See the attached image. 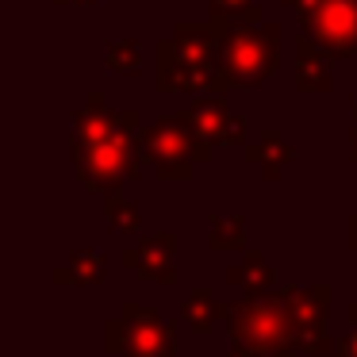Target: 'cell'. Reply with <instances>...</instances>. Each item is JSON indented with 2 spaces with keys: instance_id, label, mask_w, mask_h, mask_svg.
<instances>
[{
  "instance_id": "cell-2",
  "label": "cell",
  "mask_w": 357,
  "mask_h": 357,
  "mask_svg": "<svg viewBox=\"0 0 357 357\" xmlns=\"http://www.w3.org/2000/svg\"><path fill=\"white\" fill-rule=\"evenodd\" d=\"M104 346L116 357H173V331L158 319V311L127 303L123 315L108 323Z\"/></svg>"
},
{
  "instance_id": "cell-9",
  "label": "cell",
  "mask_w": 357,
  "mask_h": 357,
  "mask_svg": "<svg viewBox=\"0 0 357 357\" xmlns=\"http://www.w3.org/2000/svg\"><path fill=\"white\" fill-rule=\"evenodd\" d=\"M331 357H357V326H354V331H349L346 338L338 342V346L331 349Z\"/></svg>"
},
{
  "instance_id": "cell-11",
  "label": "cell",
  "mask_w": 357,
  "mask_h": 357,
  "mask_svg": "<svg viewBox=\"0 0 357 357\" xmlns=\"http://www.w3.org/2000/svg\"><path fill=\"white\" fill-rule=\"evenodd\" d=\"M234 357H292L288 349H280V354H254V349H238Z\"/></svg>"
},
{
  "instance_id": "cell-4",
  "label": "cell",
  "mask_w": 357,
  "mask_h": 357,
  "mask_svg": "<svg viewBox=\"0 0 357 357\" xmlns=\"http://www.w3.org/2000/svg\"><path fill=\"white\" fill-rule=\"evenodd\" d=\"M169 254H173V234H158V238H146L139 250H131L123 261L135 265V269H139L146 280H162V284H173Z\"/></svg>"
},
{
  "instance_id": "cell-13",
  "label": "cell",
  "mask_w": 357,
  "mask_h": 357,
  "mask_svg": "<svg viewBox=\"0 0 357 357\" xmlns=\"http://www.w3.org/2000/svg\"><path fill=\"white\" fill-rule=\"evenodd\" d=\"M349 238H354V250H357V219H354V231H349Z\"/></svg>"
},
{
  "instance_id": "cell-5",
  "label": "cell",
  "mask_w": 357,
  "mask_h": 357,
  "mask_svg": "<svg viewBox=\"0 0 357 357\" xmlns=\"http://www.w3.org/2000/svg\"><path fill=\"white\" fill-rule=\"evenodd\" d=\"M219 315H227V307H219V300L211 292H204V288L181 303V319H185V326H192V331H211Z\"/></svg>"
},
{
  "instance_id": "cell-8",
  "label": "cell",
  "mask_w": 357,
  "mask_h": 357,
  "mask_svg": "<svg viewBox=\"0 0 357 357\" xmlns=\"http://www.w3.org/2000/svg\"><path fill=\"white\" fill-rule=\"evenodd\" d=\"M234 238H238V223H231L227 231H211V246H215V250H231V246H238Z\"/></svg>"
},
{
  "instance_id": "cell-10",
  "label": "cell",
  "mask_w": 357,
  "mask_h": 357,
  "mask_svg": "<svg viewBox=\"0 0 357 357\" xmlns=\"http://www.w3.org/2000/svg\"><path fill=\"white\" fill-rule=\"evenodd\" d=\"M112 223H123V227H135V211H131V204H127V208H119V200L112 204Z\"/></svg>"
},
{
  "instance_id": "cell-1",
  "label": "cell",
  "mask_w": 357,
  "mask_h": 357,
  "mask_svg": "<svg viewBox=\"0 0 357 357\" xmlns=\"http://www.w3.org/2000/svg\"><path fill=\"white\" fill-rule=\"evenodd\" d=\"M227 323L238 349H254V354L292 349V326L280 296H250L246 303H234L227 307Z\"/></svg>"
},
{
  "instance_id": "cell-7",
  "label": "cell",
  "mask_w": 357,
  "mask_h": 357,
  "mask_svg": "<svg viewBox=\"0 0 357 357\" xmlns=\"http://www.w3.org/2000/svg\"><path fill=\"white\" fill-rule=\"evenodd\" d=\"M54 280L58 284H89V280H104V257L100 254H77L73 257V265H66V269H58L54 273Z\"/></svg>"
},
{
  "instance_id": "cell-12",
  "label": "cell",
  "mask_w": 357,
  "mask_h": 357,
  "mask_svg": "<svg viewBox=\"0 0 357 357\" xmlns=\"http://www.w3.org/2000/svg\"><path fill=\"white\" fill-rule=\"evenodd\" d=\"M349 323L357 326V303H349Z\"/></svg>"
},
{
  "instance_id": "cell-3",
  "label": "cell",
  "mask_w": 357,
  "mask_h": 357,
  "mask_svg": "<svg viewBox=\"0 0 357 357\" xmlns=\"http://www.w3.org/2000/svg\"><path fill=\"white\" fill-rule=\"evenodd\" d=\"M288 307V326H292V346L300 354L315 357V354H326L331 342H326V300H331V288H284L280 292Z\"/></svg>"
},
{
  "instance_id": "cell-6",
  "label": "cell",
  "mask_w": 357,
  "mask_h": 357,
  "mask_svg": "<svg viewBox=\"0 0 357 357\" xmlns=\"http://www.w3.org/2000/svg\"><path fill=\"white\" fill-rule=\"evenodd\" d=\"M231 284L246 288V296H265L273 288V277L269 269H265V261L257 254L246 257V265H238V269H231Z\"/></svg>"
}]
</instances>
